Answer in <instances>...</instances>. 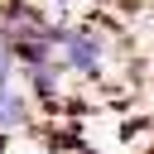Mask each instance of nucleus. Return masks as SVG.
<instances>
[{
  "label": "nucleus",
  "mask_w": 154,
  "mask_h": 154,
  "mask_svg": "<svg viewBox=\"0 0 154 154\" xmlns=\"http://www.w3.org/2000/svg\"><path fill=\"white\" fill-rule=\"evenodd\" d=\"M106 53H111V38L101 29H63V38H58V67H67L77 77H96L106 67Z\"/></svg>",
  "instance_id": "obj_1"
},
{
  "label": "nucleus",
  "mask_w": 154,
  "mask_h": 154,
  "mask_svg": "<svg viewBox=\"0 0 154 154\" xmlns=\"http://www.w3.org/2000/svg\"><path fill=\"white\" fill-rule=\"evenodd\" d=\"M10 72H14V53H10V43L0 38V87H10Z\"/></svg>",
  "instance_id": "obj_2"
},
{
  "label": "nucleus",
  "mask_w": 154,
  "mask_h": 154,
  "mask_svg": "<svg viewBox=\"0 0 154 154\" xmlns=\"http://www.w3.org/2000/svg\"><path fill=\"white\" fill-rule=\"evenodd\" d=\"M53 5H58V10H72V5H77V0H53Z\"/></svg>",
  "instance_id": "obj_3"
},
{
  "label": "nucleus",
  "mask_w": 154,
  "mask_h": 154,
  "mask_svg": "<svg viewBox=\"0 0 154 154\" xmlns=\"http://www.w3.org/2000/svg\"><path fill=\"white\" fill-rule=\"evenodd\" d=\"M0 154H5V130H0Z\"/></svg>",
  "instance_id": "obj_4"
}]
</instances>
